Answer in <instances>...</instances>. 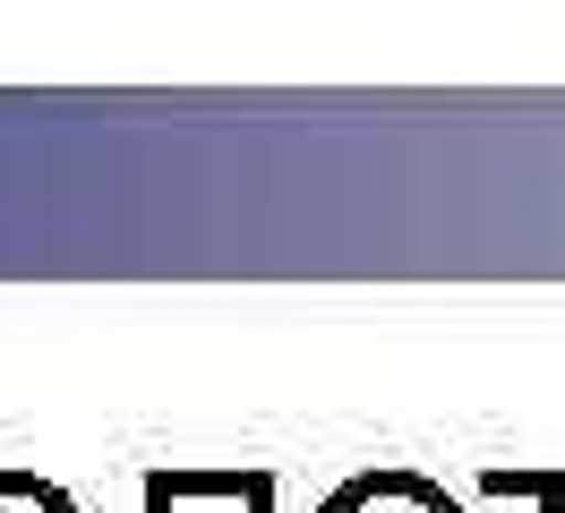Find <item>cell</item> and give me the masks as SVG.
<instances>
[{
    "mask_svg": "<svg viewBox=\"0 0 565 513\" xmlns=\"http://www.w3.org/2000/svg\"><path fill=\"white\" fill-rule=\"evenodd\" d=\"M318 513H462V496L446 488V479H428V471H403V462H369V471H352Z\"/></svg>",
    "mask_w": 565,
    "mask_h": 513,
    "instance_id": "2",
    "label": "cell"
},
{
    "mask_svg": "<svg viewBox=\"0 0 565 513\" xmlns=\"http://www.w3.org/2000/svg\"><path fill=\"white\" fill-rule=\"evenodd\" d=\"M480 496H514V505L565 513V462H557V471H531V462H489V471H480Z\"/></svg>",
    "mask_w": 565,
    "mask_h": 513,
    "instance_id": "3",
    "label": "cell"
},
{
    "mask_svg": "<svg viewBox=\"0 0 565 513\" xmlns=\"http://www.w3.org/2000/svg\"><path fill=\"white\" fill-rule=\"evenodd\" d=\"M0 513H86L61 488V479H35V471H0Z\"/></svg>",
    "mask_w": 565,
    "mask_h": 513,
    "instance_id": "4",
    "label": "cell"
},
{
    "mask_svg": "<svg viewBox=\"0 0 565 513\" xmlns=\"http://www.w3.org/2000/svg\"><path fill=\"white\" fill-rule=\"evenodd\" d=\"M146 513H275V471L257 462H163L146 471Z\"/></svg>",
    "mask_w": 565,
    "mask_h": 513,
    "instance_id": "1",
    "label": "cell"
}]
</instances>
